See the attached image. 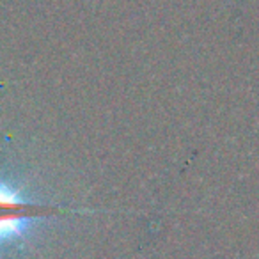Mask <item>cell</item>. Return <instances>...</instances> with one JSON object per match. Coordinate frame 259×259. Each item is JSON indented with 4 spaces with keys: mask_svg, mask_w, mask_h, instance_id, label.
<instances>
[{
    "mask_svg": "<svg viewBox=\"0 0 259 259\" xmlns=\"http://www.w3.org/2000/svg\"><path fill=\"white\" fill-rule=\"evenodd\" d=\"M57 211L25 195L23 188L9 183L0 174V257L6 245L25 241L37 222Z\"/></svg>",
    "mask_w": 259,
    "mask_h": 259,
    "instance_id": "1",
    "label": "cell"
}]
</instances>
